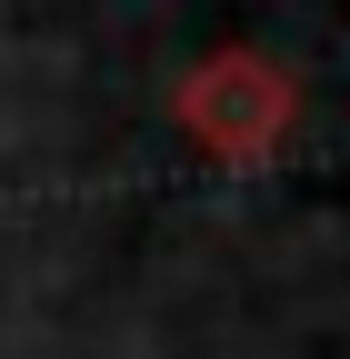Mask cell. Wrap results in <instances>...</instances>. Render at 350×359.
I'll list each match as a JSON object with an SVG mask.
<instances>
[{
    "mask_svg": "<svg viewBox=\"0 0 350 359\" xmlns=\"http://www.w3.org/2000/svg\"><path fill=\"white\" fill-rule=\"evenodd\" d=\"M290 120H300V90H290V70H271L260 50H221V60H200L181 80V130L200 150H221L231 170H260L290 140Z\"/></svg>",
    "mask_w": 350,
    "mask_h": 359,
    "instance_id": "6da1fadb",
    "label": "cell"
}]
</instances>
